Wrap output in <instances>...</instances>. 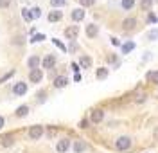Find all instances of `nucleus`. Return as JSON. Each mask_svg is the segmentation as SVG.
<instances>
[{
  "mask_svg": "<svg viewBox=\"0 0 158 153\" xmlns=\"http://www.w3.org/2000/svg\"><path fill=\"white\" fill-rule=\"evenodd\" d=\"M129 146H131V139L129 137H118L117 139V142H115V148H117L118 151H124V150H128Z\"/></svg>",
  "mask_w": 158,
  "mask_h": 153,
  "instance_id": "nucleus-1",
  "label": "nucleus"
},
{
  "mask_svg": "<svg viewBox=\"0 0 158 153\" xmlns=\"http://www.w3.org/2000/svg\"><path fill=\"white\" fill-rule=\"evenodd\" d=\"M43 135V126H40V124H34V126H31L29 128V137L32 141H36Z\"/></svg>",
  "mask_w": 158,
  "mask_h": 153,
  "instance_id": "nucleus-2",
  "label": "nucleus"
},
{
  "mask_svg": "<svg viewBox=\"0 0 158 153\" xmlns=\"http://www.w3.org/2000/svg\"><path fill=\"white\" fill-rule=\"evenodd\" d=\"M79 34V27L77 25H70V27H67L65 29V36L69 38V40H76Z\"/></svg>",
  "mask_w": 158,
  "mask_h": 153,
  "instance_id": "nucleus-3",
  "label": "nucleus"
},
{
  "mask_svg": "<svg viewBox=\"0 0 158 153\" xmlns=\"http://www.w3.org/2000/svg\"><path fill=\"white\" fill-rule=\"evenodd\" d=\"M29 79L32 83H40L41 79H43V72L40 70V69H34V70L29 72Z\"/></svg>",
  "mask_w": 158,
  "mask_h": 153,
  "instance_id": "nucleus-4",
  "label": "nucleus"
},
{
  "mask_svg": "<svg viewBox=\"0 0 158 153\" xmlns=\"http://www.w3.org/2000/svg\"><path fill=\"white\" fill-rule=\"evenodd\" d=\"M41 65H43V69H52V67L56 65V58H54V54L45 56V58H43V61H41Z\"/></svg>",
  "mask_w": 158,
  "mask_h": 153,
  "instance_id": "nucleus-5",
  "label": "nucleus"
},
{
  "mask_svg": "<svg viewBox=\"0 0 158 153\" xmlns=\"http://www.w3.org/2000/svg\"><path fill=\"white\" fill-rule=\"evenodd\" d=\"M27 92V85L25 83H16L15 87H13V94L15 96H23Z\"/></svg>",
  "mask_w": 158,
  "mask_h": 153,
  "instance_id": "nucleus-6",
  "label": "nucleus"
},
{
  "mask_svg": "<svg viewBox=\"0 0 158 153\" xmlns=\"http://www.w3.org/2000/svg\"><path fill=\"white\" fill-rule=\"evenodd\" d=\"M69 148H70V141H69V139H61V141L58 142V146H56V150H58L59 153L69 151Z\"/></svg>",
  "mask_w": 158,
  "mask_h": 153,
  "instance_id": "nucleus-7",
  "label": "nucleus"
},
{
  "mask_svg": "<svg viewBox=\"0 0 158 153\" xmlns=\"http://www.w3.org/2000/svg\"><path fill=\"white\" fill-rule=\"evenodd\" d=\"M97 32H99V27L95 23H88V25H86V36H88V38H95Z\"/></svg>",
  "mask_w": 158,
  "mask_h": 153,
  "instance_id": "nucleus-8",
  "label": "nucleus"
},
{
  "mask_svg": "<svg viewBox=\"0 0 158 153\" xmlns=\"http://www.w3.org/2000/svg\"><path fill=\"white\" fill-rule=\"evenodd\" d=\"M27 65H29L31 70L38 69V67H40V58H38V56H31L29 60H27Z\"/></svg>",
  "mask_w": 158,
  "mask_h": 153,
  "instance_id": "nucleus-9",
  "label": "nucleus"
},
{
  "mask_svg": "<svg viewBox=\"0 0 158 153\" xmlns=\"http://www.w3.org/2000/svg\"><path fill=\"white\" fill-rule=\"evenodd\" d=\"M67 83H69V79H67L65 76H58V78L54 79V87H56V88H63Z\"/></svg>",
  "mask_w": 158,
  "mask_h": 153,
  "instance_id": "nucleus-10",
  "label": "nucleus"
},
{
  "mask_svg": "<svg viewBox=\"0 0 158 153\" xmlns=\"http://www.w3.org/2000/svg\"><path fill=\"white\" fill-rule=\"evenodd\" d=\"M85 18V11L83 9H74L72 11V20L74 22H81Z\"/></svg>",
  "mask_w": 158,
  "mask_h": 153,
  "instance_id": "nucleus-11",
  "label": "nucleus"
},
{
  "mask_svg": "<svg viewBox=\"0 0 158 153\" xmlns=\"http://www.w3.org/2000/svg\"><path fill=\"white\" fill-rule=\"evenodd\" d=\"M102 119H104V112L102 110H94L92 112V121L94 122H101Z\"/></svg>",
  "mask_w": 158,
  "mask_h": 153,
  "instance_id": "nucleus-12",
  "label": "nucleus"
},
{
  "mask_svg": "<svg viewBox=\"0 0 158 153\" xmlns=\"http://www.w3.org/2000/svg\"><path fill=\"white\" fill-rule=\"evenodd\" d=\"M27 113H29V106H27V104H22V106L16 108V115H18V117H25Z\"/></svg>",
  "mask_w": 158,
  "mask_h": 153,
  "instance_id": "nucleus-13",
  "label": "nucleus"
},
{
  "mask_svg": "<svg viewBox=\"0 0 158 153\" xmlns=\"http://www.w3.org/2000/svg\"><path fill=\"white\" fill-rule=\"evenodd\" d=\"M61 11H50V15H49V22H59L61 20Z\"/></svg>",
  "mask_w": 158,
  "mask_h": 153,
  "instance_id": "nucleus-14",
  "label": "nucleus"
},
{
  "mask_svg": "<svg viewBox=\"0 0 158 153\" xmlns=\"http://www.w3.org/2000/svg\"><path fill=\"white\" fill-rule=\"evenodd\" d=\"M86 150V144L83 142V141H76L74 142V151L76 153H81V151H85Z\"/></svg>",
  "mask_w": 158,
  "mask_h": 153,
  "instance_id": "nucleus-15",
  "label": "nucleus"
},
{
  "mask_svg": "<svg viewBox=\"0 0 158 153\" xmlns=\"http://www.w3.org/2000/svg\"><path fill=\"white\" fill-rule=\"evenodd\" d=\"M15 142V135H4L2 137V146H11V144Z\"/></svg>",
  "mask_w": 158,
  "mask_h": 153,
  "instance_id": "nucleus-16",
  "label": "nucleus"
},
{
  "mask_svg": "<svg viewBox=\"0 0 158 153\" xmlns=\"http://www.w3.org/2000/svg\"><path fill=\"white\" fill-rule=\"evenodd\" d=\"M79 65H81L83 69H88L90 65H92V60H90L88 56H83V58L79 60Z\"/></svg>",
  "mask_w": 158,
  "mask_h": 153,
  "instance_id": "nucleus-17",
  "label": "nucleus"
},
{
  "mask_svg": "<svg viewBox=\"0 0 158 153\" xmlns=\"http://www.w3.org/2000/svg\"><path fill=\"white\" fill-rule=\"evenodd\" d=\"M137 25V20L135 18H126L124 20V29H133Z\"/></svg>",
  "mask_w": 158,
  "mask_h": 153,
  "instance_id": "nucleus-18",
  "label": "nucleus"
},
{
  "mask_svg": "<svg viewBox=\"0 0 158 153\" xmlns=\"http://www.w3.org/2000/svg\"><path fill=\"white\" fill-rule=\"evenodd\" d=\"M133 49H135V43H133V41H128V43L122 45V52H124V54H128V52L133 51Z\"/></svg>",
  "mask_w": 158,
  "mask_h": 153,
  "instance_id": "nucleus-19",
  "label": "nucleus"
},
{
  "mask_svg": "<svg viewBox=\"0 0 158 153\" xmlns=\"http://www.w3.org/2000/svg\"><path fill=\"white\" fill-rule=\"evenodd\" d=\"M146 78H148L151 83H156V85H158V70L156 72H148V76H146Z\"/></svg>",
  "mask_w": 158,
  "mask_h": 153,
  "instance_id": "nucleus-20",
  "label": "nucleus"
},
{
  "mask_svg": "<svg viewBox=\"0 0 158 153\" xmlns=\"http://www.w3.org/2000/svg\"><path fill=\"white\" fill-rule=\"evenodd\" d=\"M22 16H23V20H27V22L34 20V18H32V13H31V9H22Z\"/></svg>",
  "mask_w": 158,
  "mask_h": 153,
  "instance_id": "nucleus-21",
  "label": "nucleus"
},
{
  "mask_svg": "<svg viewBox=\"0 0 158 153\" xmlns=\"http://www.w3.org/2000/svg\"><path fill=\"white\" fill-rule=\"evenodd\" d=\"M135 6V0H122V7L124 9H131Z\"/></svg>",
  "mask_w": 158,
  "mask_h": 153,
  "instance_id": "nucleus-22",
  "label": "nucleus"
},
{
  "mask_svg": "<svg viewBox=\"0 0 158 153\" xmlns=\"http://www.w3.org/2000/svg\"><path fill=\"white\" fill-rule=\"evenodd\" d=\"M106 76H108V69H99L97 70V78L99 79H104Z\"/></svg>",
  "mask_w": 158,
  "mask_h": 153,
  "instance_id": "nucleus-23",
  "label": "nucleus"
},
{
  "mask_svg": "<svg viewBox=\"0 0 158 153\" xmlns=\"http://www.w3.org/2000/svg\"><path fill=\"white\" fill-rule=\"evenodd\" d=\"M151 4H153V0H142V9L149 11L151 9Z\"/></svg>",
  "mask_w": 158,
  "mask_h": 153,
  "instance_id": "nucleus-24",
  "label": "nucleus"
},
{
  "mask_svg": "<svg viewBox=\"0 0 158 153\" xmlns=\"http://www.w3.org/2000/svg\"><path fill=\"white\" fill-rule=\"evenodd\" d=\"M94 2H95V0H79V4H81L83 7H90V6H94Z\"/></svg>",
  "mask_w": 158,
  "mask_h": 153,
  "instance_id": "nucleus-25",
  "label": "nucleus"
},
{
  "mask_svg": "<svg viewBox=\"0 0 158 153\" xmlns=\"http://www.w3.org/2000/svg\"><path fill=\"white\" fill-rule=\"evenodd\" d=\"M32 11V18H38V16H41V9L40 7H34V9H31Z\"/></svg>",
  "mask_w": 158,
  "mask_h": 153,
  "instance_id": "nucleus-26",
  "label": "nucleus"
},
{
  "mask_svg": "<svg viewBox=\"0 0 158 153\" xmlns=\"http://www.w3.org/2000/svg\"><path fill=\"white\" fill-rule=\"evenodd\" d=\"M41 40H45V34H34L31 41H41Z\"/></svg>",
  "mask_w": 158,
  "mask_h": 153,
  "instance_id": "nucleus-27",
  "label": "nucleus"
},
{
  "mask_svg": "<svg viewBox=\"0 0 158 153\" xmlns=\"http://www.w3.org/2000/svg\"><path fill=\"white\" fill-rule=\"evenodd\" d=\"M13 74H15V70H11V72H7L6 76H2V78H0V83H4V81H6V79H9V78H11V76H13Z\"/></svg>",
  "mask_w": 158,
  "mask_h": 153,
  "instance_id": "nucleus-28",
  "label": "nucleus"
},
{
  "mask_svg": "<svg viewBox=\"0 0 158 153\" xmlns=\"http://www.w3.org/2000/svg\"><path fill=\"white\" fill-rule=\"evenodd\" d=\"M52 41H54V45H58V47H59V49H61V51H67V47H65V45H63V43H61V41H59V40H56V38H54V40H52Z\"/></svg>",
  "mask_w": 158,
  "mask_h": 153,
  "instance_id": "nucleus-29",
  "label": "nucleus"
},
{
  "mask_svg": "<svg viewBox=\"0 0 158 153\" xmlns=\"http://www.w3.org/2000/svg\"><path fill=\"white\" fill-rule=\"evenodd\" d=\"M50 4H52L54 7H58V6H63V4H65V0H50Z\"/></svg>",
  "mask_w": 158,
  "mask_h": 153,
  "instance_id": "nucleus-30",
  "label": "nucleus"
},
{
  "mask_svg": "<svg viewBox=\"0 0 158 153\" xmlns=\"http://www.w3.org/2000/svg\"><path fill=\"white\" fill-rule=\"evenodd\" d=\"M11 6V0H0V7L4 9V7H9Z\"/></svg>",
  "mask_w": 158,
  "mask_h": 153,
  "instance_id": "nucleus-31",
  "label": "nucleus"
},
{
  "mask_svg": "<svg viewBox=\"0 0 158 153\" xmlns=\"http://www.w3.org/2000/svg\"><path fill=\"white\" fill-rule=\"evenodd\" d=\"M144 99H146V94H140V96L137 97V103H142Z\"/></svg>",
  "mask_w": 158,
  "mask_h": 153,
  "instance_id": "nucleus-32",
  "label": "nucleus"
},
{
  "mask_svg": "<svg viewBox=\"0 0 158 153\" xmlns=\"http://www.w3.org/2000/svg\"><path fill=\"white\" fill-rule=\"evenodd\" d=\"M158 36V32L156 31H153V32H149V38H151V40H153V38H156Z\"/></svg>",
  "mask_w": 158,
  "mask_h": 153,
  "instance_id": "nucleus-33",
  "label": "nucleus"
},
{
  "mask_svg": "<svg viewBox=\"0 0 158 153\" xmlns=\"http://www.w3.org/2000/svg\"><path fill=\"white\" fill-rule=\"evenodd\" d=\"M72 70H74V72L79 70V65H77V63H72Z\"/></svg>",
  "mask_w": 158,
  "mask_h": 153,
  "instance_id": "nucleus-34",
  "label": "nucleus"
},
{
  "mask_svg": "<svg viewBox=\"0 0 158 153\" xmlns=\"http://www.w3.org/2000/svg\"><path fill=\"white\" fill-rule=\"evenodd\" d=\"M13 43H22V38H20V36H16V38L13 40Z\"/></svg>",
  "mask_w": 158,
  "mask_h": 153,
  "instance_id": "nucleus-35",
  "label": "nucleus"
},
{
  "mask_svg": "<svg viewBox=\"0 0 158 153\" xmlns=\"http://www.w3.org/2000/svg\"><path fill=\"white\" fill-rule=\"evenodd\" d=\"M86 124H88V122L85 121V119H83V121H81V124H79V126H81V128H86Z\"/></svg>",
  "mask_w": 158,
  "mask_h": 153,
  "instance_id": "nucleus-36",
  "label": "nucleus"
},
{
  "mask_svg": "<svg viewBox=\"0 0 158 153\" xmlns=\"http://www.w3.org/2000/svg\"><path fill=\"white\" fill-rule=\"evenodd\" d=\"M153 137H155V141H158V128L155 130V133H153Z\"/></svg>",
  "mask_w": 158,
  "mask_h": 153,
  "instance_id": "nucleus-37",
  "label": "nucleus"
},
{
  "mask_svg": "<svg viewBox=\"0 0 158 153\" xmlns=\"http://www.w3.org/2000/svg\"><path fill=\"white\" fill-rule=\"evenodd\" d=\"M2 126H4V117L0 115V128H2Z\"/></svg>",
  "mask_w": 158,
  "mask_h": 153,
  "instance_id": "nucleus-38",
  "label": "nucleus"
}]
</instances>
